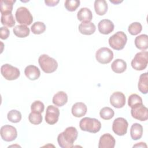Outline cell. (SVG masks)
<instances>
[{
	"label": "cell",
	"instance_id": "obj_27",
	"mask_svg": "<svg viewBox=\"0 0 148 148\" xmlns=\"http://www.w3.org/2000/svg\"><path fill=\"white\" fill-rule=\"evenodd\" d=\"M15 2V0H1L0 10L1 14L12 13L13 4Z\"/></svg>",
	"mask_w": 148,
	"mask_h": 148
},
{
	"label": "cell",
	"instance_id": "obj_36",
	"mask_svg": "<svg viewBox=\"0 0 148 148\" xmlns=\"http://www.w3.org/2000/svg\"><path fill=\"white\" fill-rule=\"evenodd\" d=\"M45 106L42 102L40 101H34L31 106V109L32 112L41 113L44 111Z\"/></svg>",
	"mask_w": 148,
	"mask_h": 148
},
{
	"label": "cell",
	"instance_id": "obj_10",
	"mask_svg": "<svg viewBox=\"0 0 148 148\" xmlns=\"http://www.w3.org/2000/svg\"><path fill=\"white\" fill-rule=\"evenodd\" d=\"M1 136L2 139L6 142L14 140L17 136L16 128L10 125H5L1 128Z\"/></svg>",
	"mask_w": 148,
	"mask_h": 148
},
{
	"label": "cell",
	"instance_id": "obj_35",
	"mask_svg": "<svg viewBox=\"0 0 148 148\" xmlns=\"http://www.w3.org/2000/svg\"><path fill=\"white\" fill-rule=\"evenodd\" d=\"M42 116L40 113H35L31 112L28 116V120L29 122L34 125H38L42 123Z\"/></svg>",
	"mask_w": 148,
	"mask_h": 148
},
{
	"label": "cell",
	"instance_id": "obj_22",
	"mask_svg": "<svg viewBox=\"0 0 148 148\" xmlns=\"http://www.w3.org/2000/svg\"><path fill=\"white\" fill-rule=\"evenodd\" d=\"M138 90L144 94L148 92V74L147 72L142 73L139 76V80L138 84Z\"/></svg>",
	"mask_w": 148,
	"mask_h": 148
},
{
	"label": "cell",
	"instance_id": "obj_7",
	"mask_svg": "<svg viewBox=\"0 0 148 148\" xmlns=\"http://www.w3.org/2000/svg\"><path fill=\"white\" fill-rule=\"evenodd\" d=\"M1 73L3 77L8 80H16L20 75V70L17 68L9 64H5L1 66Z\"/></svg>",
	"mask_w": 148,
	"mask_h": 148
},
{
	"label": "cell",
	"instance_id": "obj_14",
	"mask_svg": "<svg viewBox=\"0 0 148 148\" xmlns=\"http://www.w3.org/2000/svg\"><path fill=\"white\" fill-rule=\"evenodd\" d=\"M116 140L114 137L110 134H104L99 140V148H113L115 146Z\"/></svg>",
	"mask_w": 148,
	"mask_h": 148
},
{
	"label": "cell",
	"instance_id": "obj_21",
	"mask_svg": "<svg viewBox=\"0 0 148 148\" xmlns=\"http://www.w3.org/2000/svg\"><path fill=\"white\" fill-rule=\"evenodd\" d=\"M134 43L136 48L145 50L148 48V36L146 34L140 35L135 38Z\"/></svg>",
	"mask_w": 148,
	"mask_h": 148
},
{
	"label": "cell",
	"instance_id": "obj_39",
	"mask_svg": "<svg viewBox=\"0 0 148 148\" xmlns=\"http://www.w3.org/2000/svg\"><path fill=\"white\" fill-rule=\"evenodd\" d=\"M133 147H147V145L144 142H140L138 143L136 145L133 146Z\"/></svg>",
	"mask_w": 148,
	"mask_h": 148
},
{
	"label": "cell",
	"instance_id": "obj_34",
	"mask_svg": "<svg viewBox=\"0 0 148 148\" xmlns=\"http://www.w3.org/2000/svg\"><path fill=\"white\" fill-rule=\"evenodd\" d=\"M80 1L77 0H66L65 1L64 6L66 9L69 12H74L79 6Z\"/></svg>",
	"mask_w": 148,
	"mask_h": 148
},
{
	"label": "cell",
	"instance_id": "obj_19",
	"mask_svg": "<svg viewBox=\"0 0 148 148\" xmlns=\"http://www.w3.org/2000/svg\"><path fill=\"white\" fill-rule=\"evenodd\" d=\"M68 101V95L64 91H58L53 97L52 102L57 106L61 107Z\"/></svg>",
	"mask_w": 148,
	"mask_h": 148
},
{
	"label": "cell",
	"instance_id": "obj_11",
	"mask_svg": "<svg viewBox=\"0 0 148 148\" xmlns=\"http://www.w3.org/2000/svg\"><path fill=\"white\" fill-rule=\"evenodd\" d=\"M131 114L133 118L141 121H146L148 119V110L143 103L131 108Z\"/></svg>",
	"mask_w": 148,
	"mask_h": 148
},
{
	"label": "cell",
	"instance_id": "obj_37",
	"mask_svg": "<svg viewBox=\"0 0 148 148\" xmlns=\"http://www.w3.org/2000/svg\"><path fill=\"white\" fill-rule=\"evenodd\" d=\"M10 34L9 29L6 27H2L0 28V38L2 39H6Z\"/></svg>",
	"mask_w": 148,
	"mask_h": 148
},
{
	"label": "cell",
	"instance_id": "obj_9",
	"mask_svg": "<svg viewBox=\"0 0 148 148\" xmlns=\"http://www.w3.org/2000/svg\"><path fill=\"white\" fill-rule=\"evenodd\" d=\"M128 123L126 119L123 117L116 119L112 124V130L114 134L119 136H123L126 134Z\"/></svg>",
	"mask_w": 148,
	"mask_h": 148
},
{
	"label": "cell",
	"instance_id": "obj_24",
	"mask_svg": "<svg viewBox=\"0 0 148 148\" xmlns=\"http://www.w3.org/2000/svg\"><path fill=\"white\" fill-rule=\"evenodd\" d=\"M108 4L105 0H96L94 2L95 13L99 16L104 15L108 10Z\"/></svg>",
	"mask_w": 148,
	"mask_h": 148
},
{
	"label": "cell",
	"instance_id": "obj_13",
	"mask_svg": "<svg viewBox=\"0 0 148 148\" xmlns=\"http://www.w3.org/2000/svg\"><path fill=\"white\" fill-rule=\"evenodd\" d=\"M110 103L116 108H121L125 104V97L121 92H114L110 97Z\"/></svg>",
	"mask_w": 148,
	"mask_h": 148
},
{
	"label": "cell",
	"instance_id": "obj_30",
	"mask_svg": "<svg viewBox=\"0 0 148 148\" xmlns=\"http://www.w3.org/2000/svg\"><path fill=\"white\" fill-rule=\"evenodd\" d=\"M31 30L34 34H41L45 31L46 25L43 22L37 21L32 24L31 27Z\"/></svg>",
	"mask_w": 148,
	"mask_h": 148
},
{
	"label": "cell",
	"instance_id": "obj_4",
	"mask_svg": "<svg viewBox=\"0 0 148 148\" xmlns=\"http://www.w3.org/2000/svg\"><path fill=\"white\" fill-rule=\"evenodd\" d=\"M127 41L126 34L123 31H118L109 39V44L110 46L116 50H122Z\"/></svg>",
	"mask_w": 148,
	"mask_h": 148
},
{
	"label": "cell",
	"instance_id": "obj_40",
	"mask_svg": "<svg viewBox=\"0 0 148 148\" xmlns=\"http://www.w3.org/2000/svg\"><path fill=\"white\" fill-rule=\"evenodd\" d=\"M110 2L113 4H119L120 3L123 2V1H120V0H110Z\"/></svg>",
	"mask_w": 148,
	"mask_h": 148
},
{
	"label": "cell",
	"instance_id": "obj_12",
	"mask_svg": "<svg viewBox=\"0 0 148 148\" xmlns=\"http://www.w3.org/2000/svg\"><path fill=\"white\" fill-rule=\"evenodd\" d=\"M59 116V109L53 105H49L46 109L45 121L49 124H54L58 121Z\"/></svg>",
	"mask_w": 148,
	"mask_h": 148
},
{
	"label": "cell",
	"instance_id": "obj_28",
	"mask_svg": "<svg viewBox=\"0 0 148 148\" xmlns=\"http://www.w3.org/2000/svg\"><path fill=\"white\" fill-rule=\"evenodd\" d=\"M1 22L2 25L8 27H12L15 24V20L12 13L1 14Z\"/></svg>",
	"mask_w": 148,
	"mask_h": 148
},
{
	"label": "cell",
	"instance_id": "obj_20",
	"mask_svg": "<svg viewBox=\"0 0 148 148\" xmlns=\"http://www.w3.org/2000/svg\"><path fill=\"white\" fill-rule=\"evenodd\" d=\"M77 17L82 22H90L92 18V14L88 8H82L78 11Z\"/></svg>",
	"mask_w": 148,
	"mask_h": 148
},
{
	"label": "cell",
	"instance_id": "obj_38",
	"mask_svg": "<svg viewBox=\"0 0 148 148\" xmlns=\"http://www.w3.org/2000/svg\"><path fill=\"white\" fill-rule=\"evenodd\" d=\"M59 2L58 0H46L45 1V3H46V5L48 6H56Z\"/></svg>",
	"mask_w": 148,
	"mask_h": 148
},
{
	"label": "cell",
	"instance_id": "obj_33",
	"mask_svg": "<svg viewBox=\"0 0 148 148\" xmlns=\"http://www.w3.org/2000/svg\"><path fill=\"white\" fill-rule=\"evenodd\" d=\"M142 30V26L140 23L134 22L131 23L129 27L128 31L132 35H136L139 34Z\"/></svg>",
	"mask_w": 148,
	"mask_h": 148
},
{
	"label": "cell",
	"instance_id": "obj_18",
	"mask_svg": "<svg viewBox=\"0 0 148 148\" xmlns=\"http://www.w3.org/2000/svg\"><path fill=\"white\" fill-rule=\"evenodd\" d=\"M87 110L86 105L83 102H76L72 108V113L76 117H81L84 116Z\"/></svg>",
	"mask_w": 148,
	"mask_h": 148
},
{
	"label": "cell",
	"instance_id": "obj_8",
	"mask_svg": "<svg viewBox=\"0 0 148 148\" xmlns=\"http://www.w3.org/2000/svg\"><path fill=\"white\" fill-rule=\"evenodd\" d=\"M95 58L98 62L102 64H106L109 63L113 58V53L108 47H101L96 51Z\"/></svg>",
	"mask_w": 148,
	"mask_h": 148
},
{
	"label": "cell",
	"instance_id": "obj_5",
	"mask_svg": "<svg viewBox=\"0 0 148 148\" xmlns=\"http://www.w3.org/2000/svg\"><path fill=\"white\" fill-rule=\"evenodd\" d=\"M148 63V52L142 51L137 53L131 61V66L135 70L142 71L145 69Z\"/></svg>",
	"mask_w": 148,
	"mask_h": 148
},
{
	"label": "cell",
	"instance_id": "obj_17",
	"mask_svg": "<svg viewBox=\"0 0 148 148\" xmlns=\"http://www.w3.org/2000/svg\"><path fill=\"white\" fill-rule=\"evenodd\" d=\"M96 30L95 25L92 22H82L79 25V32L83 35H90L93 34Z\"/></svg>",
	"mask_w": 148,
	"mask_h": 148
},
{
	"label": "cell",
	"instance_id": "obj_2",
	"mask_svg": "<svg viewBox=\"0 0 148 148\" xmlns=\"http://www.w3.org/2000/svg\"><path fill=\"white\" fill-rule=\"evenodd\" d=\"M79 127L82 131L95 134L100 131L101 123L98 120L95 118L86 117L80 121Z\"/></svg>",
	"mask_w": 148,
	"mask_h": 148
},
{
	"label": "cell",
	"instance_id": "obj_23",
	"mask_svg": "<svg viewBox=\"0 0 148 148\" xmlns=\"http://www.w3.org/2000/svg\"><path fill=\"white\" fill-rule=\"evenodd\" d=\"M112 71L116 73L124 72L127 68V63L122 59L115 60L111 65Z\"/></svg>",
	"mask_w": 148,
	"mask_h": 148
},
{
	"label": "cell",
	"instance_id": "obj_15",
	"mask_svg": "<svg viewBox=\"0 0 148 148\" xmlns=\"http://www.w3.org/2000/svg\"><path fill=\"white\" fill-rule=\"evenodd\" d=\"M98 29L101 34L108 35L113 31L114 24L110 20L103 19L99 22Z\"/></svg>",
	"mask_w": 148,
	"mask_h": 148
},
{
	"label": "cell",
	"instance_id": "obj_25",
	"mask_svg": "<svg viewBox=\"0 0 148 148\" xmlns=\"http://www.w3.org/2000/svg\"><path fill=\"white\" fill-rule=\"evenodd\" d=\"M143 134V127L139 123H134L131 125L130 130L131 137L133 140L139 139Z\"/></svg>",
	"mask_w": 148,
	"mask_h": 148
},
{
	"label": "cell",
	"instance_id": "obj_29",
	"mask_svg": "<svg viewBox=\"0 0 148 148\" xmlns=\"http://www.w3.org/2000/svg\"><path fill=\"white\" fill-rule=\"evenodd\" d=\"M7 117L9 121L13 123H17L20 122L21 120V114L17 110H11L8 112Z\"/></svg>",
	"mask_w": 148,
	"mask_h": 148
},
{
	"label": "cell",
	"instance_id": "obj_31",
	"mask_svg": "<svg viewBox=\"0 0 148 148\" xmlns=\"http://www.w3.org/2000/svg\"><path fill=\"white\" fill-rule=\"evenodd\" d=\"M100 117L103 120H110L114 115V112L112 109L109 107H104L99 112Z\"/></svg>",
	"mask_w": 148,
	"mask_h": 148
},
{
	"label": "cell",
	"instance_id": "obj_26",
	"mask_svg": "<svg viewBox=\"0 0 148 148\" xmlns=\"http://www.w3.org/2000/svg\"><path fill=\"white\" fill-rule=\"evenodd\" d=\"M13 32L16 36L22 38L28 36L30 30L27 25H17L13 28Z\"/></svg>",
	"mask_w": 148,
	"mask_h": 148
},
{
	"label": "cell",
	"instance_id": "obj_3",
	"mask_svg": "<svg viewBox=\"0 0 148 148\" xmlns=\"http://www.w3.org/2000/svg\"><path fill=\"white\" fill-rule=\"evenodd\" d=\"M38 62L42 70L46 73L55 72L58 67L57 61L47 54L40 55L38 58Z\"/></svg>",
	"mask_w": 148,
	"mask_h": 148
},
{
	"label": "cell",
	"instance_id": "obj_6",
	"mask_svg": "<svg viewBox=\"0 0 148 148\" xmlns=\"http://www.w3.org/2000/svg\"><path fill=\"white\" fill-rule=\"evenodd\" d=\"M17 21L21 25H29L33 21V17L29 10L25 7L18 8L15 13Z\"/></svg>",
	"mask_w": 148,
	"mask_h": 148
},
{
	"label": "cell",
	"instance_id": "obj_32",
	"mask_svg": "<svg viewBox=\"0 0 148 148\" xmlns=\"http://www.w3.org/2000/svg\"><path fill=\"white\" fill-rule=\"evenodd\" d=\"M142 99L136 94H132L128 97V106L132 108L134 106L139 104H142Z\"/></svg>",
	"mask_w": 148,
	"mask_h": 148
},
{
	"label": "cell",
	"instance_id": "obj_1",
	"mask_svg": "<svg viewBox=\"0 0 148 148\" xmlns=\"http://www.w3.org/2000/svg\"><path fill=\"white\" fill-rule=\"evenodd\" d=\"M78 132L74 127H67L64 132L60 133L57 137V142L62 148H71L73 146V143L76 140Z\"/></svg>",
	"mask_w": 148,
	"mask_h": 148
},
{
	"label": "cell",
	"instance_id": "obj_16",
	"mask_svg": "<svg viewBox=\"0 0 148 148\" xmlns=\"http://www.w3.org/2000/svg\"><path fill=\"white\" fill-rule=\"evenodd\" d=\"M24 74L29 80H35L39 77L40 72L37 66L33 65H29L25 68Z\"/></svg>",
	"mask_w": 148,
	"mask_h": 148
}]
</instances>
